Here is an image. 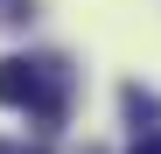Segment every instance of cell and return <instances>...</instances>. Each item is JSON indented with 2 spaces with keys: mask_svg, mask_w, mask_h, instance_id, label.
<instances>
[{
  "mask_svg": "<svg viewBox=\"0 0 161 154\" xmlns=\"http://www.w3.org/2000/svg\"><path fill=\"white\" fill-rule=\"evenodd\" d=\"M42 77H49V63H35V56H0V105L28 112L42 98Z\"/></svg>",
  "mask_w": 161,
  "mask_h": 154,
  "instance_id": "cell-1",
  "label": "cell"
},
{
  "mask_svg": "<svg viewBox=\"0 0 161 154\" xmlns=\"http://www.w3.org/2000/svg\"><path fill=\"white\" fill-rule=\"evenodd\" d=\"M126 119H161V98L140 91V84H126Z\"/></svg>",
  "mask_w": 161,
  "mask_h": 154,
  "instance_id": "cell-2",
  "label": "cell"
},
{
  "mask_svg": "<svg viewBox=\"0 0 161 154\" xmlns=\"http://www.w3.org/2000/svg\"><path fill=\"white\" fill-rule=\"evenodd\" d=\"M28 14H35V0H0V21H7V28H21Z\"/></svg>",
  "mask_w": 161,
  "mask_h": 154,
  "instance_id": "cell-3",
  "label": "cell"
},
{
  "mask_svg": "<svg viewBox=\"0 0 161 154\" xmlns=\"http://www.w3.org/2000/svg\"><path fill=\"white\" fill-rule=\"evenodd\" d=\"M126 154H161V133H140V140H133Z\"/></svg>",
  "mask_w": 161,
  "mask_h": 154,
  "instance_id": "cell-4",
  "label": "cell"
},
{
  "mask_svg": "<svg viewBox=\"0 0 161 154\" xmlns=\"http://www.w3.org/2000/svg\"><path fill=\"white\" fill-rule=\"evenodd\" d=\"M0 154H21V147H7V140H0Z\"/></svg>",
  "mask_w": 161,
  "mask_h": 154,
  "instance_id": "cell-5",
  "label": "cell"
}]
</instances>
